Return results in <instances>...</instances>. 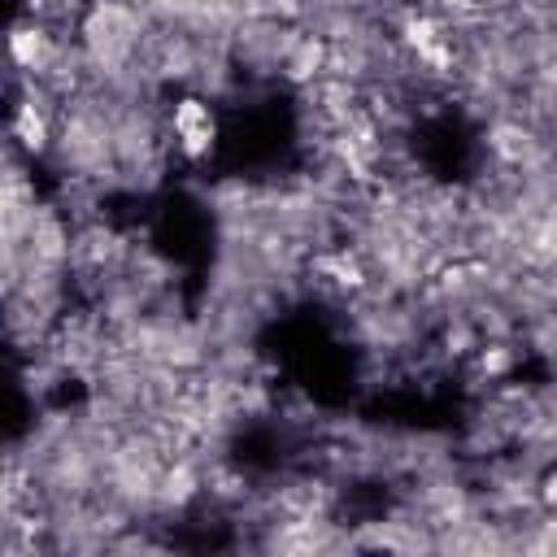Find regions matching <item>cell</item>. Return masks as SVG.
Here are the masks:
<instances>
[{
    "label": "cell",
    "mask_w": 557,
    "mask_h": 557,
    "mask_svg": "<svg viewBox=\"0 0 557 557\" xmlns=\"http://www.w3.org/2000/svg\"><path fill=\"white\" fill-rule=\"evenodd\" d=\"M170 131H174V144L187 161H200L213 152L218 144V117H213V104L200 100V96H178L170 104Z\"/></svg>",
    "instance_id": "6da1fadb"
},
{
    "label": "cell",
    "mask_w": 557,
    "mask_h": 557,
    "mask_svg": "<svg viewBox=\"0 0 557 557\" xmlns=\"http://www.w3.org/2000/svg\"><path fill=\"white\" fill-rule=\"evenodd\" d=\"M9 52H13V65L17 70H26V74H44L61 52H57V44H52V35H48V26L35 17V22H17L13 26V39H9Z\"/></svg>",
    "instance_id": "7a4b0ae2"
},
{
    "label": "cell",
    "mask_w": 557,
    "mask_h": 557,
    "mask_svg": "<svg viewBox=\"0 0 557 557\" xmlns=\"http://www.w3.org/2000/svg\"><path fill=\"white\" fill-rule=\"evenodd\" d=\"M13 139L22 152H44L52 144V126H48V113L35 109V100H22L17 113H13Z\"/></svg>",
    "instance_id": "3957f363"
},
{
    "label": "cell",
    "mask_w": 557,
    "mask_h": 557,
    "mask_svg": "<svg viewBox=\"0 0 557 557\" xmlns=\"http://www.w3.org/2000/svg\"><path fill=\"white\" fill-rule=\"evenodd\" d=\"M544 500H548V505L557 500V470H553V474H544Z\"/></svg>",
    "instance_id": "277c9868"
},
{
    "label": "cell",
    "mask_w": 557,
    "mask_h": 557,
    "mask_svg": "<svg viewBox=\"0 0 557 557\" xmlns=\"http://www.w3.org/2000/svg\"><path fill=\"white\" fill-rule=\"evenodd\" d=\"M535 4H540V0H535Z\"/></svg>",
    "instance_id": "5b68a950"
}]
</instances>
